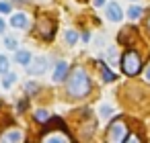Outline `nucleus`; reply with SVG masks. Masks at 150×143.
Segmentation results:
<instances>
[{
	"label": "nucleus",
	"mask_w": 150,
	"mask_h": 143,
	"mask_svg": "<svg viewBox=\"0 0 150 143\" xmlns=\"http://www.w3.org/2000/svg\"><path fill=\"white\" fill-rule=\"evenodd\" d=\"M91 92V80L82 66H74L68 74V94L72 98H82Z\"/></svg>",
	"instance_id": "1"
},
{
	"label": "nucleus",
	"mask_w": 150,
	"mask_h": 143,
	"mask_svg": "<svg viewBox=\"0 0 150 143\" xmlns=\"http://www.w3.org/2000/svg\"><path fill=\"white\" fill-rule=\"evenodd\" d=\"M140 68H142V59H140L138 51H132V49L125 51L123 57H121V70H123V74L125 76H136L140 72Z\"/></svg>",
	"instance_id": "2"
},
{
	"label": "nucleus",
	"mask_w": 150,
	"mask_h": 143,
	"mask_svg": "<svg viewBox=\"0 0 150 143\" xmlns=\"http://www.w3.org/2000/svg\"><path fill=\"white\" fill-rule=\"evenodd\" d=\"M35 31H37V35H39L41 39H45V41H52V39H54V33H56V23H54L50 17L41 15V17H37Z\"/></svg>",
	"instance_id": "3"
},
{
	"label": "nucleus",
	"mask_w": 150,
	"mask_h": 143,
	"mask_svg": "<svg viewBox=\"0 0 150 143\" xmlns=\"http://www.w3.org/2000/svg\"><path fill=\"white\" fill-rule=\"evenodd\" d=\"M125 135H127V125L123 123V119H115V121L107 127V141H111V143L123 141Z\"/></svg>",
	"instance_id": "4"
},
{
	"label": "nucleus",
	"mask_w": 150,
	"mask_h": 143,
	"mask_svg": "<svg viewBox=\"0 0 150 143\" xmlns=\"http://www.w3.org/2000/svg\"><path fill=\"white\" fill-rule=\"evenodd\" d=\"M56 127H58V129H54V131H45V133L41 135V139H43V141H47V143H52V141H62V143L70 141V135H68V131L64 129L62 119L58 121V125H56Z\"/></svg>",
	"instance_id": "5"
},
{
	"label": "nucleus",
	"mask_w": 150,
	"mask_h": 143,
	"mask_svg": "<svg viewBox=\"0 0 150 143\" xmlns=\"http://www.w3.org/2000/svg\"><path fill=\"white\" fill-rule=\"evenodd\" d=\"M0 141L2 143H17V141H25V133L21 129H8L0 135Z\"/></svg>",
	"instance_id": "6"
},
{
	"label": "nucleus",
	"mask_w": 150,
	"mask_h": 143,
	"mask_svg": "<svg viewBox=\"0 0 150 143\" xmlns=\"http://www.w3.org/2000/svg\"><path fill=\"white\" fill-rule=\"evenodd\" d=\"M27 70H29V74H31V76L43 74V72L47 70V59H45V57H37V59H33V61H29V63H27Z\"/></svg>",
	"instance_id": "7"
},
{
	"label": "nucleus",
	"mask_w": 150,
	"mask_h": 143,
	"mask_svg": "<svg viewBox=\"0 0 150 143\" xmlns=\"http://www.w3.org/2000/svg\"><path fill=\"white\" fill-rule=\"evenodd\" d=\"M105 13H107V19H109V21H113V23H119V21H121V17H123V13H121V8H119V4H117V2H109Z\"/></svg>",
	"instance_id": "8"
},
{
	"label": "nucleus",
	"mask_w": 150,
	"mask_h": 143,
	"mask_svg": "<svg viewBox=\"0 0 150 143\" xmlns=\"http://www.w3.org/2000/svg\"><path fill=\"white\" fill-rule=\"evenodd\" d=\"M68 70H70V68H68L66 61H58L56 68H54V76H52V80H54V82H62V80H66Z\"/></svg>",
	"instance_id": "9"
},
{
	"label": "nucleus",
	"mask_w": 150,
	"mask_h": 143,
	"mask_svg": "<svg viewBox=\"0 0 150 143\" xmlns=\"http://www.w3.org/2000/svg\"><path fill=\"white\" fill-rule=\"evenodd\" d=\"M11 25H13L15 29H27V27H29V19H27V15L17 13V15L11 17Z\"/></svg>",
	"instance_id": "10"
},
{
	"label": "nucleus",
	"mask_w": 150,
	"mask_h": 143,
	"mask_svg": "<svg viewBox=\"0 0 150 143\" xmlns=\"http://www.w3.org/2000/svg\"><path fill=\"white\" fill-rule=\"evenodd\" d=\"M15 61L19 63V66H27L29 61H31V53L29 51H21V49H17V53H15Z\"/></svg>",
	"instance_id": "11"
},
{
	"label": "nucleus",
	"mask_w": 150,
	"mask_h": 143,
	"mask_svg": "<svg viewBox=\"0 0 150 143\" xmlns=\"http://www.w3.org/2000/svg\"><path fill=\"white\" fill-rule=\"evenodd\" d=\"M99 66H101V78H103L105 82H113V80H115V74H113L103 61H99Z\"/></svg>",
	"instance_id": "12"
},
{
	"label": "nucleus",
	"mask_w": 150,
	"mask_h": 143,
	"mask_svg": "<svg viewBox=\"0 0 150 143\" xmlns=\"http://www.w3.org/2000/svg\"><path fill=\"white\" fill-rule=\"evenodd\" d=\"M15 82H17V74L6 72V74H4V78H2V86H4V88H11Z\"/></svg>",
	"instance_id": "13"
},
{
	"label": "nucleus",
	"mask_w": 150,
	"mask_h": 143,
	"mask_svg": "<svg viewBox=\"0 0 150 143\" xmlns=\"http://www.w3.org/2000/svg\"><path fill=\"white\" fill-rule=\"evenodd\" d=\"M4 47H6V49H11V51H17L19 41H17L15 37H4Z\"/></svg>",
	"instance_id": "14"
},
{
	"label": "nucleus",
	"mask_w": 150,
	"mask_h": 143,
	"mask_svg": "<svg viewBox=\"0 0 150 143\" xmlns=\"http://www.w3.org/2000/svg\"><path fill=\"white\" fill-rule=\"evenodd\" d=\"M76 41H78V33H76L74 29L66 31V43H68V45H74Z\"/></svg>",
	"instance_id": "15"
},
{
	"label": "nucleus",
	"mask_w": 150,
	"mask_h": 143,
	"mask_svg": "<svg viewBox=\"0 0 150 143\" xmlns=\"http://www.w3.org/2000/svg\"><path fill=\"white\" fill-rule=\"evenodd\" d=\"M8 68H11L8 57H6V55H0V74H6V72H8Z\"/></svg>",
	"instance_id": "16"
},
{
	"label": "nucleus",
	"mask_w": 150,
	"mask_h": 143,
	"mask_svg": "<svg viewBox=\"0 0 150 143\" xmlns=\"http://www.w3.org/2000/svg\"><path fill=\"white\" fill-rule=\"evenodd\" d=\"M140 15H142V8H140V6H132V8H127V17H129L132 21L140 19Z\"/></svg>",
	"instance_id": "17"
},
{
	"label": "nucleus",
	"mask_w": 150,
	"mask_h": 143,
	"mask_svg": "<svg viewBox=\"0 0 150 143\" xmlns=\"http://www.w3.org/2000/svg\"><path fill=\"white\" fill-rule=\"evenodd\" d=\"M25 90H27V94H29V96H33V94H37L39 86H37L35 82H27V84H25Z\"/></svg>",
	"instance_id": "18"
},
{
	"label": "nucleus",
	"mask_w": 150,
	"mask_h": 143,
	"mask_svg": "<svg viewBox=\"0 0 150 143\" xmlns=\"http://www.w3.org/2000/svg\"><path fill=\"white\" fill-rule=\"evenodd\" d=\"M13 10L11 2H6V0H0V15H8Z\"/></svg>",
	"instance_id": "19"
},
{
	"label": "nucleus",
	"mask_w": 150,
	"mask_h": 143,
	"mask_svg": "<svg viewBox=\"0 0 150 143\" xmlns=\"http://www.w3.org/2000/svg\"><path fill=\"white\" fill-rule=\"evenodd\" d=\"M99 112H101V116H103V119H109V116H111V114H113V108H111V106H109V104H103V106H101V110H99Z\"/></svg>",
	"instance_id": "20"
},
{
	"label": "nucleus",
	"mask_w": 150,
	"mask_h": 143,
	"mask_svg": "<svg viewBox=\"0 0 150 143\" xmlns=\"http://www.w3.org/2000/svg\"><path fill=\"white\" fill-rule=\"evenodd\" d=\"M35 121H39V123H43V121H47V112H45L43 108H39V110H35Z\"/></svg>",
	"instance_id": "21"
},
{
	"label": "nucleus",
	"mask_w": 150,
	"mask_h": 143,
	"mask_svg": "<svg viewBox=\"0 0 150 143\" xmlns=\"http://www.w3.org/2000/svg\"><path fill=\"white\" fill-rule=\"evenodd\" d=\"M123 141H127V143H138L140 141V137L138 135H125V139Z\"/></svg>",
	"instance_id": "22"
},
{
	"label": "nucleus",
	"mask_w": 150,
	"mask_h": 143,
	"mask_svg": "<svg viewBox=\"0 0 150 143\" xmlns=\"http://www.w3.org/2000/svg\"><path fill=\"white\" fill-rule=\"evenodd\" d=\"M17 110H19V112H25V110H27V100H21V102L17 104Z\"/></svg>",
	"instance_id": "23"
},
{
	"label": "nucleus",
	"mask_w": 150,
	"mask_h": 143,
	"mask_svg": "<svg viewBox=\"0 0 150 143\" xmlns=\"http://www.w3.org/2000/svg\"><path fill=\"white\" fill-rule=\"evenodd\" d=\"M4 31H6V23L0 19V35H4Z\"/></svg>",
	"instance_id": "24"
},
{
	"label": "nucleus",
	"mask_w": 150,
	"mask_h": 143,
	"mask_svg": "<svg viewBox=\"0 0 150 143\" xmlns=\"http://www.w3.org/2000/svg\"><path fill=\"white\" fill-rule=\"evenodd\" d=\"M146 80H148V82H150V66H148V68H146Z\"/></svg>",
	"instance_id": "25"
},
{
	"label": "nucleus",
	"mask_w": 150,
	"mask_h": 143,
	"mask_svg": "<svg viewBox=\"0 0 150 143\" xmlns=\"http://www.w3.org/2000/svg\"><path fill=\"white\" fill-rule=\"evenodd\" d=\"M95 4H97V6H103V4H105V0H95Z\"/></svg>",
	"instance_id": "26"
},
{
	"label": "nucleus",
	"mask_w": 150,
	"mask_h": 143,
	"mask_svg": "<svg viewBox=\"0 0 150 143\" xmlns=\"http://www.w3.org/2000/svg\"><path fill=\"white\" fill-rule=\"evenodd\" d=\"M15 2H27V0H15Z\"/></svg>",
	"instance_id": "27"
},
{
	"label": "nucleus",
	"mask_w": 150,
	"mask_h": 143,
	"mask_svg": "<svg viewBox=\"0 0 150 143\" xmlns=\"http://www.w3.org/2000/svg\"><path fill=\"white\" fill-rule=\"evenodd\" d=\"M148 27H150V19H148Z\"/></svg>",
	"instance_id": "28"
}]
</instances>
